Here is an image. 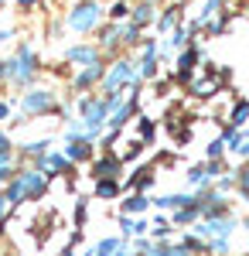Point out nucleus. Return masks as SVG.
Segmentation results:
<instances>
[{"label": "nucleus", "instance_id": "1", "mask_svg": "<svg viewBox=\"0 0 249 256\" xmlns=\"http://www.w3.org/2000/svg\"><path fill=\"white\" fill-rule=\"evenodd\" d=\"M136 86H140V76H136L134 62H126V58H120L113 68H110V76L102 79L106 96H113V92H120V89H136Z\"/></svg>", "mask_w": 249, "mask_h": 256}, {"label": "nucleus", "instance_id": "2", "mask_svg": "<svg viewBox=\"0 0 249 256\" xmlns=\"http://www.w3.org/2000/svg\"><path fill=\"white\" fill-rule=\"evenodd\" d=\"M102 18V7L92 4V0H86V4H76L72 7V14H68V28L72 31H92Z\"/></svg>", "mask_w": 249, "mask_h": 256}, {"label": "nucleus", "instance_id": "3", "mask_svg": "<svg viewBox=\"0 0 249 256\" xmlns=\"http://www.w3.org/2000/svg\"><path fill=\"white\" fill-rule=\"evenodd\" d=\"M20 110H24L28 116L48 113V110H55V92H48V89H34V92H28V96L20 99Z\"/></svg>", "mask_w": 249, "mask_h": 256}, {"label": "nucleus", "instance_id": "4", "mask_svg": "<svg viewBox=\"0 0 249 256\" xmlns=\"http://www.w3.org/2000/svg\"><path fill=\"white\" fill-rule=\"evenodd\" d=\"M18 181L24 184V195L28 198H41V192H44V178H41L38 171H24Z\"/></svg>", "mask_w": 249, "mask_h": 256}, {"label": "nucleus", "instance_id": "5", "mask_svg": "<svg viewBox=\"0 0 249 256\" xmlns=\"http://www.w3.org/2000/svg\"><path fill=\"white\" fill-rule=\"evenodd\" d=\"M65 158L68 160H89L92 158V140H68V147H65Z\"/></svg>", "mask_w": 249, "mask_h": 256}, {"label": "nucleus", "instance_id": "6", "mask_svg": "<svg viewBox=\"0 0 249 256\" xmlns=\"http://www.w3.org/2000/svg\"><path fill=\"white\" fill-rule=\"evenodd\" d=\"M68 62L92 65V62H99V48H92V44H76V48H68Z\"/></svg>", "mask_w": 249, "mask_h": 256}, {"label": "nucleus", "instance_id": "7", "mask_svg": "<svg viewBox=\"0 0 249 256\" xmlns=\"http://www.w3.org/2000/svg\"><path fill=\"white\" fill-rule=\"evenodd\" d=\"M120 229H123V239H130V236H144L150 226L144 222V218H130V216H123L120 218Z\"/></svg>", "mask_w": 249, "mask_h": 256}, {"label": "nucleus", "instance_id": "8", "mask_svg": "<svg viewBox=\"0 0 249 256\" xmlns=\"http://www.w3.org/2000/svg\"><path fill=\"white\" fill-rule=\"evenodd\" d=\"M147 205H150L147 195H144V192H134V195L123 202V212H126V216H140V212H147Z\"/></svg>", "mask_w": 249, "mask_h": 256}, {"label": "nucleus", "instance_id": "9", "mask_svg": "<svg viewBox=\"0 0 249 256\" xmlns=\"http://www.w3.org/2000/svg\"><path fill=\"white\" fill-rule=\"evenodd\" d=\"M99 76H102V65H99V62H92V65H86V72H78L76 86H78V89H89V86H92Z\"/></svg>", "mask_w": 249, "mask_h": 256}, {"label": "nucleus", "instance_id": "10", "mask_svg": "<svg viewBox=\"0 0 249 256\" xmlns=\"http://www.w3.org/2000/svg\"><path fill=\"white\" fill-rule=\"evenodd\" d=\"M41 168H52V171H62L65 174V171H72V160L65 158V154H44L41 158Z\"/></svg>", "mask_w": 249, "mask_h": 256}, {"label": "nucleus", "instance_id": "11", "mask_svg": "<svg viewBox=\"0 0 249 256\" xmlns=\"http://www.w3.org/2000/svg\"><path fill=\"white\" fill-rule=\"evenodd\" d=\"M116 171H120V158H102L96 168H92V178H96V181L99 178H113Z\"/></svg>", "mask_w": 249, "mask_h": 256}, {"label": "nucleus", "instance_id": "12", "mask_svg": "<svg viewBox=\"0 0 249 256\" xmlns=\"http://www.w3.org/2000/svg\"><path fill=\"white\" fill-rule=\"evenodd\" d=\"M116 192H120L116 178H99V181H96V195H99V198H113Z\"/></svg>", "mask_w": 249, "mask_h": 256}, {"label": "nucleus", "instance_id": "13", "mask_svg": "<svg viewBox=\"0 0 249 256\" xmlns=\"http://www.w3.org/2000/svg\"><path fill=\"white\" fill-rule=\"evenodd\" d=\"M178 65H181V68H178V72H181V79H188V76H192V68H194V52H184Z\"/></svg>", "mask_w": 249, "mask_h": 256}, {"label": "nucleus", "instance_id": "14", "mask_svg": "<svg viewBox=\"0 0 249 256\" xmlns=\"http://www.w3.org/2000/svg\"><path fill=\"white\" fill-rule=\"evenodd\" d=\"M123 44H140V28L136 24H126L123 28Z\"/></svg>", "mask_w": 249, "mask_h": 256}, {"label": "nucleus", "instance_id": "15", "mask_svg": "<svg viewBox=\"0 0 249 256\" xmlns=\"http://www.w3.org/2000/svg\"><path fill=\"white\" fill-rule=\"evenodd\" d=\"M150 18H154V14H150V7H147V4H144V7H136V10H134V24H136V28H140V24H147Z\"/></svg>", "mask_w": 249, "mask_h": 256}, {"label": "nucleus", "instance_id": "16", "mask_svg": "<svg viewBox=\"0 0 249 256\" xmlns=\"http://www.w3.org/2000/svg\"><path fill=\"white\" fill-rule=\"evenodd\" d=\"M116 38H120V31H116V28H106V31H102V38H99V44H102V48H113Z\"/></svg>", "mask_w": 249, "mask_h": 256}, {"label": "nucleus", "instance_id": "17", "mask_svg": "<svg viewBox=\"0 0 249 256\" xmlns=\"http://www.w3.org/2000/svg\"><path fill=\"white\" fill-rule=\"evenodd\" d=\"M44 147H48V140H34V144H28L24 150H28V154H38V158H44Z\"/></svg>", "mask_w": 249, "mask_h": 256}, {"label": "nucleus", "instance_id": "18", "mask_svg": "<svg viewBox=\"0 0 249 256\" xmlns=\"http://www.w3.org/2000/svg\"><path fill=\"white\" fill-rule=\"evenodd\" d=\"M150 232L154 236H168V232H171V222H168V218H157V226H154Z\"/></svg>", "mask_w": 249, "mask_h": 256}, {"label": "nucleus", "instance_id": "19", "mask_svg": "<svg viewBox=\"0 0 249 256\" xmlns=\"http://www.w3.org/2000/svg\"><path fill=\"white\" fill-rule=\"evenodd\" d=\"M174 18H178L174 10H168V14H160V18H157V28H160V31H168V28L174 24Z\"/></svg>", "mask_w": 249, "mask_h": 256}, {"label": "nucleus", "instance_id": "20", "mask_svg": "<svg viewBox=\"0 0 249 256\" xmlns=\"http://www.w3.org/2000/svg\"><path fill=\"white\" fill-rule=\"evenodd\" d=\"M242 116H249V102H239L236 113H232V123H242Z\"/></svg>", "mask_w": 249, "mask_h": 256}, {"label": "nucleus", "instance_id": "21", "mask_svg": "<svg viewBox=\"0 0 249 256\" xmlns=\"http://www.w3.org/2000/svg\"><path fill=\"white\" fill-rule=\"evenodd\" d=\"M150 137H154V123H150V120H144V123H140V140L147 144Z\"/></svg>", "mask_w": 249, "mask_h": 256}, {"label": "nucleus", "instance_id": "22", "mask_svg": "<svg viewBox=\"0 0 249 256\" xmlns=\"http://www.w3.org/2000/svg\"><path fill=\"white\" fill-rule=\"evenodd\" d=\"M188 181H192V184H202V181H205V171H202V168H192V171H188Z\"/></svg>", "mask_w": 249, "mask_h": 256}, {"label": "nucleus", "instance_id": "23", "mask_svg": "<svg viewBox=\"0 0 249 256\" xmlns=\"http://www.w3.org/2000/svg\"><path fill=\"white\" fill-rule=\"evenodd\" d=\"M126 14H130L126 4H113V10H110V18H126Z\"/></svg>", "mask_w": 249, "mask_h": 256}, {"label": "nucleus", "instance_id": "24", "mask_svg": "<svg viewBox=\"0 0 249 256\" xmlns=\"http://www.w3.org/2000/svg\"><path fill=\"white\" fill-rule=\"evenodd\" d=\"M10 72H14V62H0V79H10Z\"/></svg>", "mask_w": 249, "mask_h": 256}, {"label": "nucleus", "instance_id": "25", "mask_svg": "<svg viewBox=\"0 0 249 256\" xmlns=\"http://www.w3.org/2000/svg\"><path fill=\"white\" fill-rule=\"evenodd\" d=\"M0 181H10V164H4V168H0Z\"/></svg>", "mask_w": 249, "mask_h": 256}, {"label": "nucleus", "instance_id": "26", "mask_svg": "<svg viewBox=\"0 0 249 256\" xmlns=\"http://www.w3.org/2000/svg\"><path fill=\"white\" fill-rule=\"evenodd\" d=\"M7 113H10V110H7V106L0 102V120H7Z\"/></svg>", "mask_w": 249, "mask_h": 256}, {"label": "nucleus", "instance_id": "27", "mask_svg": "<svg viewBox=\"0 0 249 256\" xmlns=\"http://www.w3.org/2000/svg\"><path fill=\"white\" fill-rule=\"evenodd\" d=\"M18 4H20V7H31V4H34V0H18Z\"/></svg>", "mask_w": 249, "mask_h": 256}, {"label": "nucleus", "instance_id": "28", "mask_svg": "<svg viewBox=\"0 0 249 256\" xmlns=\"http://www.w3.org/2000/svg\"><path fill=\"white\" fill-rule=\"evenodd\" d=\"M0 4H4V0H0Z\"/></svg>", "mask_w": 249, "mask_h": 256}]
</instances>
